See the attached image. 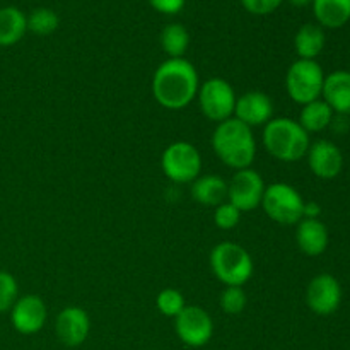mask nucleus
I'll return each instance as SVG.
<instances>
[{
	"instance_id": "c85d7f7f",
	"label": "nucleus",
	"mask_w": 350,
	"mask_h": 350,
	"mask_svg": "<svg viewBox=\"0 0 350 350\" xmlns=\"http://www.w3.org/2000/svg\"><path fill=\"white\" fill-rule=\"evenodd\" d=\"M241 5L248 10L250 14H255V16H267V14H272L282 5L284 0H239Z\"/></svg>"
},
{
	"instance_id": "39448f33",
	"label": "nucleus",
	"mask_w": 350,
	"mask_h": 350,
	"mask_svg": "<svg viewBox=\"0 0 350 350\" xmlns=\"http://www.w3.org/2000/svg\"><path fill=\"white\" fill-rule=\"evenodd\" d=\"M325 74L317 60H299L294 62L286 75V89L291 99L299 105H308L311 101L320 99L323 91Z\"/></svg>"
},
{
	"instance_id": "7c9ffc66",
	"label": "nucleus",
	"mask_w": 350,
	"mask_h": 350,
	"mask_svg": "<svg viewBox=\"0 0 350 350\" xmlns=\"http://www.w3.org/2000/svg\"><path fill=\"white\" fill-rule=\"evenodd\" d=\"M321 214V207L317 202H304L303 219H318Z\"/></svg>"
},
{
	"instance_id": "f3484780",
	"label": "nucleus",
	"mask_w": 350,
	"mask_h": 350,
	"mask_svg": "<svg viewBox=\"0 0 350 350\" xmlns=\"http://www.w3.org/2000/svg\"><path fill=\"white\" fill-rule=\"evenodd\" d=\"M323 101L338 115H350V72L337 70L325 77Z\"/></svg>"
},
{
	"instance_id": "4468645a",
	"label": "nucleus",
	"mask_w": 350,
	"mask_h": 350,
	"mask_svg": "<svg viewBox=\"0 0 350 350\" xmlns=\"http://www.w3.org/2000/svg\"><path fill=\"white\" fill-rule=\"evenodd\" d=\"M273 103L265 92L248 91L236 99L234 118L246 126H265L272 120Z\"/></svg>"
},
{
	"instance_id": "20e7f679",
	"label": "nucleus",
	"mask_w": 350,
	"mask_h": 350,
	"mask_svg": "<svg viewBox=\"0 0 350 350\" xmlns=\"http://www.w3.org/2000/svg\"><path fill=\"white\" fill-rule=\"evenodd\" d=\"M211 270L226 287H243L253 275V258L241 245L222 241L211 252Z\"/></svg>"
},
{
	"instance_id": "7ed1b4c3",
	"label": "nucleus",
	"mask_w": 350,
	"mask_h": 350,
	"mask_svg": "<svg viewBox=\"0 0 350 350\" xmlns=\"http://www.w3.org/2000/svg\"><path fill=\"white\" fill-rule=\"evenodd\" d=\"M263 146L267 152L282 163L303 159L310 149V133L293 118H272L263 126Z\"/></svg>"
},
{
	"instance_id": "f03ea898",
	"label": "nucleus",
	"mask_w": 350,
	"mask_h": 350,
	"mask_svg": "<svg viewBox=\"0 0 350 350\" xmlns=\"http://www.w3.org/2000/svg\"><path fill=\"white\" fill-rule=\"evenodd\" d=\"M212 149L215 156L232 170L252 167L256 157V140L253 129L236 120L234 116L217 123L212 133Z\"/></svg>"
},
{
	"instance_id": "f257e3e1",
	"label": "nucleus",
	"mask_w": 350,
	"mask_h": 350,
	"mask_svg": "<svg viewBox=\"0 0 350 350\" xmlns=\"http://www.w3.org/2000/svg\"><path fill=\"white\" fill-rule=\"evenodd\" d=\"M200 81L187 58H167L154 72L152 94L166 109H183L197 98Z\"/></svg>"
},
{
	"instance_id": "bb28decb",
	"label": "nucleus",
	"mask_w": 350,
	"mask_h": 350,
	"mask_svg": "<svg viewBox=\"0 0 350 350\" xmlns=\"http://www.w3.org/2000/svg\"><path fill=\"white\" fill-rule=\"evenodd\" d=\"M19 299V286L16 277L5 270H0V313H7Z\"/></svg>"
},
{
	"instance_id": "423d86ee",
	"label": "nucleus",
	"mask_w": 350,
	"mask_h": 350,
	"mask_svg": "<svg viewBox=\"0 0 350 350\" xmlns=\"http://www.w3.org/2000/svg\"><path fill=\"white\" fill-rule=\"evenodd\" d=\"M262 207L273 222L293 226L303 219L304 200L299 191L291 185L272 183L265 187Z\"/></svg>"
},
{
	"instance_id": "c756f323",
	"label": "nucleus",
	"mask_w": 350,
	"mask_h": 350,
	"mask_svg": "<svg viewBox=\"0 0 350 350\" xmlns=\"http://www.w3.org/2000/svg\"><path fill=\"white\" fill-rule=\"evenodd\" d=\"M149 3L157 12L166 14V16H174V14L183 10L187 0H149Z\"/></svg>"
},
{
	"instance_id": "2f4dec72",
	"label": "nucleus",
	"mask_w": 350,
	"mask_h": 350,
	"mask_svg": "<svg viewBox=\"0 0 350 350\" xmlns=\"http://www.w3.org/2000/svg\"><path fill=\"white\" fill-rule=\"evenodd\" d=\"M289 2L293 3L294 7H306V5H310L313 0H289Z\"/></svg>"
},
{
	"instance_id": "6ab92c4d",
	"label": "nucleus",
	"mask_w": 350,
	"mask_h": 350,
	"mask_svg": "<svg viewBox=\"0 0 350 350\" xmlns=\"http://www.w3.org/2000/svg\"><path fill=\"white\" fill-rule=\"evenodd\" d=\"M311 5L320 26L337 29L350 21V0H313Z\"/></svg>"
},
{
	"instance_id": "9b49d317",
	"label": "nucleus",
	"mask_w": 350,
	"mask_h": 350,
	"mask_svg": "<svg viewBox=\"0 0 350 350\" xmlns=\"http://www.w3.org/2000/svg\"><path fill=\"white\" fill-rule=\"evenodd\" d=\"M306 303L318 317H330L340 308V282L330 273H320L308 284Z\"/></svg>"
},
{
	"instance_id": "2eb2a0df",
	"label": "nucleus",
	"mask_w": 350,
	"mask_h": 350,
	"mask_svg": "<svg viewBox=\"0 0 350 350\" xmlns=\"http://www.w3.org/2000/svg\"><path fill=\"white\" fill-rule=\"evenodd\" d=\"M306 156L310 170L321 180H334L344 167V156L330 140H318L311 144Z\"/></svg>"
},
{
	"instance_id": "6e6552de",
	"label": "nucleus",
	"mask_w": 350,
	"mask_h": 350,
	"mask_svg": "<svg viewBox=\"0 0 350 350\" xmlns=\"http://www.w3.org/2000/svg\"><path fill=\"white\" fill-rule=\"evenodd\" d=\"M198 105L205 118L211 122H226L234 116L236 92L226 79H207L198 89Z\"/></svg>"
},
{
	"instance_id": "412c9836",
	"label": "nucleus",
	"mask_w": 350,
	"mask_h": 350,
	"mask_svg": "<svg viewBox=\"0 0 350 350\" xmlns=\"http://www.w3.org/2000/svg\"><path fill=\"white\" fill-rule=\"evenodd\" d=\"M325 31L318 24H304L297 29L294 48L303 60H314L325 48Z\"/></svg>"
},
{
	"instance_id": "a878e982",
	"label": "nucleus",
	"mask_w": 350,
	"mask_h": 350,
	"mask_svg": "<svg viewBox=\"0 0 350 350\" xmlns=\"http://www.w3.org/2000/svg\"><path fill=\"white\" fill-rule=\"evenodd\" d=\"M246 293L243 291V287L239 286H228L221 294V308L226 314H236L243 313L246 308Z\"/></svg>"
},
{
	"instance_id": "a211bd4d",
	"label": "nucleus",
	"mask_w": 350,
	"mask_h": 350,
	"mask_svg": "<svg viewBox=\"0 0 350 350\" xmlns=\"http://www.w3.org/2000/svg\"><path fill=\"white\" fill-rule=\"evenodd\" d=\"M191 197L205 207H217L228 200V181L217 174H200L191 185Z\"/></svg>"
},
{
	"instance_id": "1a4fd4ad",
	"label": "nucleus",
	"mask_w": 350,
	"mask_h": 350,
	"mask_svg": "<svg viewBox=\"0 0 350 350\" xmlns=\"http://www.w3.org/2000/svg\"><path fill=\"white\" fill-rule=\"evenodd\" d=\"M174 332L187 347H204L212 340L214 321L204 308L187 306L174 318Z\"/></svg>"
},
{
	"instance_id": "ddd939ff",
	"label": "nucleus",
	"mask_w": 350,
	"mask_h": 350,
	"mask_svg": "<svg viewBox=\"0 0 350 350\" xmlns=\"http://www.w3.org/2000/svg\"><path fill=\"white\" fill-rule=\"evenodd\" d=\"M58 340L67 347H79L91 334V318L88 311L79 306H68L58 313L55 321Z\"/></svg>"
},
{
	"instance_id": "f8f14e48",
	"label": "nucleus",
	"mask_w": 350,
	"mask_h": 350,
	"mask_svg": "<svg viewBox=\"0 0 350 350\" xmlns=\"http://www.w3.org/2000/svg\"><path fill=\"white\" fill-rule=\"evenodd\" d=\"M46 304L36 294L19 297L10 308V323L21 335H34L46 323Z\"/></svg>"
},
{
	"instance_id": "5701e85b",
	"label": "nucleus",
	"mask_w": 350,
	"mask_h": 350,
	"mask_svg": "<svg viewBox=\"0 0 350 350\" xmlns=\"http://www.w3.org/2000/svg\"><path fill=\"white\" fill-rule=\"evenodd\" d=\"M161 48L170 58H183L190 46V33L180 23H171L161 31Z\"/></svg>"
},
{
	"instance_id": "9d476101",
	"label": "nucleus",
	"mask_w": 350,
	"mask_h": 350,
	"mask_svg": "<svg viewBox=\"0 0 350 350\" xmlns=\"http://www.w3.org/2000/svg\"><path fill=\"white\" fill-rule=\"evenodd\" d=\"M265 193V181L258 171L246 167L236 171L228 183V202L241 212L255 211L262 205Z\"/></svg>"
},
{
	"instance_id": "dca6fc26",
	"label": "nucleus",
	"mask_w": 350,
	"mask_h": 350,
	"mask_svg": "<svg viewBox=\"0 0 350 350\" xmlns=\"http://www.w3.org/2000/svg\"><path fill=\"white\" fill-rule=\"evenodd\" d=\"M296 243L308 256H320L328 248V229L320 219H301L297 222Z\"/></svg>"
},
{
	"instance_id": "b1692460",
	"label": "nucleus",
	"mask_w": 350,
	"mask_h": 350,
	"mask_svg": "<svg viewBox=\"0 0 350 350\" xmlns=\"http://www.w3.org/2000/svg\"><path fill=\"white\" fill-rule=\"evenodd\" d=\"M58 19L57 12L46 7H40L34 9L33 12L27 16V31L38 34V36H48V34L55 33L58 29Z\"/></svg>"
},
{
	"instance_id": "0eeeda50",
	"label": "nucleus",
	"mask_w": 350,
	"mask_h": 350,
	"mask_svg": "<svg viewBox=\"0 0 350 350\" xmlns=\"http://www.w3.org/2000/svg\"><path fill=\"white\" fill-rule=\"evenodd\" d=\"M161 167L174 183H193L202 173V156L193 144L180 140L164 149Z\"/></svg>"
},
{
	"instance_id": "393cba45",
	"label": "nucleus",
	"mask_w": 350,
	"mask_h": 350,
	"mask_svg": "<svg viewBox=\"0 0 350 350\" xmlns=\"http://www.w3.org/2000/svg\"><path fill=\"white\" fill-rule=\"evenodd\" d=\"M156 306L164 317L176 318L187 308V303H185V297L180 291L167 287V289H163L157 294Z\"/></svg>"
},
{
	"instance_id": "aec40b11",
	"label": "nucleus",
	"mask_w": 350,
	"mask_h": 350,
	"mask_svg": "<svg viewBox=\"0 0 350 350\" xmlns=\"http://www.w3.org/2000/svg\"><path fill=\"white\" fill-rule=\"evenodd\" d=\"M27 33V16L17 7L0 9V46H12L19 43Z\"/></svg>"
},
{
	"instance_id": "4be33fe9",
	"label": "nucleus",
	"mask_w": 350,
	"mask_h": 350,
	"mask_svg": "<svg viewBox=\"0 0 350 350\" xmlns=\"http://www.w3.org/2000/svg\"><path fill=\"white\" fill-rule=\"evenodd\" d=\"M332 120H334V111L330 106L323 99H317V101H311L303 106L299 115V125L308 133L321 132L332 125Z\"/></svg>"
},
{
	"instance_id": "cd10ccee",
	"label": "nucleus",
	"mask_w": 350,
	"mask_h": 350,
	"mask_svg": "<svg viewBox=\"0 0 350 350\" xmlns=\"http://www.w3.org/2000/svg\"><path fill=\"white\" fill-rule=\"evenodd\" d=\"M239 221H241V211L236 208L232 204H229L228 200L215 207L214 222L217 228L232 229L239 224Z\"/></svg>"
}]
</instances>
